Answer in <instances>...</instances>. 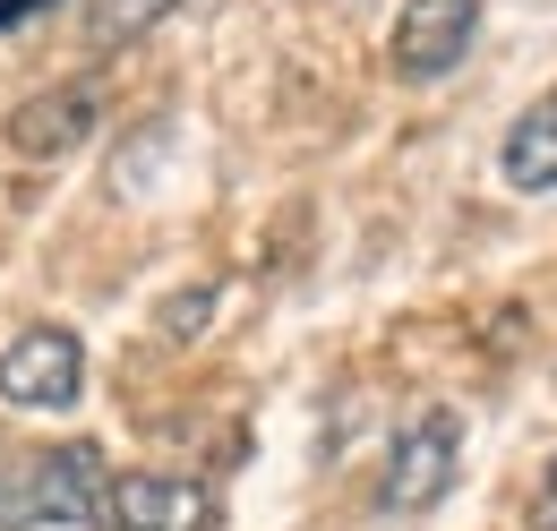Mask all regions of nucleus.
I'll list each match as a JSON object with an SVG mask.
<instances>
[{"instance_id":"obj_8","label":"nucleus","mask_w":557,"mask_h":531,"mask_svg":"<svg viewBox=\"0 0 557 531\" xmlns=\"http://www.w3.org/2000/svg\"><path fill=\"white\" fill-rule=\"evenodd\" d=\"M189 0H95L86 9V44L95 52H121V44H138L146 26H163V17H181Z\"/></svg>"},{"instance_id":"obj_10","label":"nucleus","mask_w":557,"mask_h":531,"mask_svg":"<svg viewBox=\"0 0 557 531\" xmlns=\"http://www.w3.org/2000/svg\"><path fill=\"white\" fill-rule=\"evenodd\" d=\"M52 0H0V26H17V17H44Z\"/></svg>"},{"instance_id":"obj_11","label":"nucleus","mask_w":557,"mask_h":531,"mask_svg":"<svg viewBox=\"0 0 557 531\" xmlns=\"http://www.w3.org/2000/svg\"><path fill=\"white\" fill-rule=\"evenodd\" d=\"M541 531H557V464H549V480H541Z\"/></svg>"},{"instance_id":"obj_7","label":"nucleus","mask_w":557,"mask_h":531,"mask_svg":"<svg viewBox=\"0 0 557 531\" xmlns=\"http://www.w3.org/2000/svg\"><path fill=\"white\" fill-rule=\"evenodd\" d=\"M497 172H506V189H523V198H541V189H557V95H541L515 129H506V146H497Z\"/></svg>"},{"instance_id":"obj_9","label":"nucleus","mask_w":557,"mask_h":531,"mask_svg":"<svg viewBox=\"0 0 557 531\" xmlns=\"http://www.w3.org/2000/svg\"><path fill=\"white\" fill-rule=\"evenodd\" d=\"M214 318V292H172V300H163V318H154V326L172 334V343H189V334L207 326Z\"/></svg>"},{"instance_id":"obj_5","label":"nucleus","mask_w":557,"mask_h":531,"mask_svg":"<svg viewBox=\"0 0 557 531\" xmlns=\"http://www.w3.org/2000/svg\"><path fill=\"white\" fill-rule=\"evenodd\" d=\"M103 531H214V489L189 471H112Z\"/></svg>"},{"instance_id":"obj_3","label":"nucleus","mask_w":557,"mask_h":531,"mask_svg":"<svg viewBox=\"0 0 557 531\" xmlns=\"http://www.w3.org/2000/svg\"><path fill=\"white\" fill-rule=\"evenodd\" d=\"M86 395V343L70 326H26L0 351V403L17 411H70Z\"/></svg>"},{"instance_id":"obj_2","label":"nucleus","mask_w":557,"mask_h":531,"mask_svg":"<svg viewBox=\"0 0 557 531\" xmlns=\"http://www.w3.org/2000/svg\"><path fill=\"white\" fill-rule=\"evenodd\" d=\"M463 471V420L446 403H429L404 420V437L386 446V471H377V506L386 515H429Z\"/></svg>"},{"instance_id":"obj_6","label":"nucleus","mask_w":557,"mask_h":531,"mask_svg":"<svg viewBox=\"0 0 557 531\" xmlns=\"http://www.w3.org/2000/svg\"><path fill=\"white\" fill-rule=\"evenodd\" d=\"M103 129V77H70V86H44L9 112V146L52 163V155H77L86 137Z\"/></svg>"},{"instance_id":"obj_1","label":"nucleus","mask_w":557,"mask_h":531,"mask_svg":"<svg viewBox=\"0 0 557 531\" xmlns=\"http://www.w3.org/2000/svg\"><path fill=\"white\" fill-rule=\"evenodd\" d=\"M103 489H112V464H103L95 437L44 446L26 464H0V531H35V523L103 531Z\"/></svg>"},{"instance_id":"obj_4","label":"nucleus","mask_w":557,"mask_h":531,"mask_svg":"<svg viewBox=\"0 0 557 531\" xmlns=\"http://www.w3.org/2000/svg\"><path fill=\"white\" fill-rule=\"evenodd\" d=\"M472 35H481V0H404V17L386 35V61L412 86H437V77L463 69Z\"/></svg>"}]
</instances>
